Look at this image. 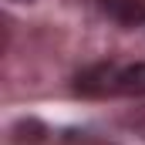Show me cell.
<instances>
[{"mask_svg": "<svg viewBox=\"0 0 145 145\" xmlns=\"http://www.w3.org/2000/svg\"><path fill=\"white\" fill-rule=\"evenodd\" d=\"M88 98H145V61L138 64H95L74 84Z\"/></svg>", "mask_w": 145, "mask_h": 145, "instance_id": "cell-1", "label": "cell"}, {"mask_svg": "<svg viewBox=\"0 0 145 145\" xmlns=\"http://www.w3.org/2000/svg\"><path fill=\"white\" fill-rule=\"evenodd\" d=\"M98 3L111 20H118L125 27H142L145 24V0H98Z\"/></svg>", "mask_w": 145, "mask_h": 145, "instance_id": "cell-2", "label": "cell"}]
</instances>
